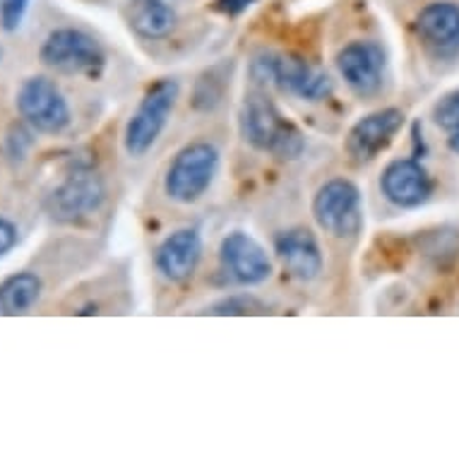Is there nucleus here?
<instances>
[{
    "label": "nucleus",
    "instance_id": "19",
    "mask_svg": "<svg viewBox=\"0 0 459 459\" xmlns=\"http://www.w3.org/2000/svg\"><path fill=\"white\" fill-rule=\"evenodd\" d=\"M30 8V0H0V27L5 31H15L22 24Z\"/></svg>",
    "mask_w": 459,
    "mask_h": 459
},
{
    "label": "nucleus",
    "instance_id": "15",
    "mask_svg": "<svg viewBox=\"0 0 459 459\" xmlns=\"http://www.w3.org/2000/svg\"><path fill=\"white\" fill-rule=\"evenodd\" d=\"M277 255L301 281H313L323 272V253L308 229H291L277 236Z\"/></svg>",
    "mask_w": 459,
    "mask_h": 459
},
{
    "label": "nucleus",
    "instance_id": "7",
    "mask_svg": "<svg viewBox=\"0 0 459 459\" xmlns=\"http://www.w3.org/2000/svg\"><path fill=\"white\" fill-rule=\"evenodd\" d=\"M104 197L106 188L101 176L94 174L91 169H75L46 195L44 207L53 221L75 224L94 214L104 203Z\"/></svg>",
    "mask_w": 459,
    "mask_h": 459
},
{
    "label": "nucleus",
    "instance_id": "1",
    "mask_svg": "<svg viewBox=\"0 0 459 459\" xmlns=\"http://www.w3.org/2000/svg\"><path fill=\"white\" fill-rule=\"evenodd\" d=\"M243 137L253 147L272 152L279 159L301 157L303 135L294 123H289L264 94H250L241 111Z\"/></svg>",
    "mask_w": 459,
    "mask_h": 459
},
{
    "label": "nucleus",
    "instance_id": "9",
    "mask_svg": "<svg viewBox=\"0 0 459 459\" xmlns=\"http://www.w3.org/2000/svg\"><path fill=\"white\" fill-rule=\"evenodd\" d=\"M404 126V113L399 108H383L361 118L349 130L347 154L356 164H368L394 140Z\"/></svg>",
    "mask_w": 459,
    "mask_h": 459
},
{
    "label": "nucleus",
    "instance_id": "6",
    "mask_svg": "<svg viewBox=\"0 0 459 459\" xmlns=\"http://www.w3.org/2000/svg\"><path fill=\"white\" fill-rule=\"evenodd\" d=\"M15 106L22 121L44 135H58L73 121L63 91L48 77H27L17 90Z\"/></svg>",
    "mask_w": 459,
    "mask_h": 459
},
{
    "label": "nucleus",
    "instance_id": "5",
    "mask_svg": "<svg viewBox=\"0 0 459 459\" xmlns=\"http://www.w3.org/2000/svg\"><path fill=\"white\" fill-rule=\"evenodd\" d=\"M253 75L257 82H270L286 94L317 101L330 94V77L310 68L299 56H281V53H260L253 61Z\"/></svg>",
    "mask_w": 459,
    "mask_h": 459
},
{
    "label": "nucleus",
    "instance_id": "24",
    "mask_svg": "<svg viewBox=\"0 0 459 459\" xmlns=\"http://www.w3.org/2000/svg\"><path fill=\"white\" fill-rule=\"evenodd\" d=\"M450 150L459 154V128L455 133H450Z\"/></svg>",
    "mask_w": 459,
    "mask_h": 459
},
{
    "label": "nucleus",
    "instance_id": "18",
    "mask_svg": "<svg viewBox=\"0 0 459 459\" xmlns=\"http://www.w3.org/2000/svg\"><path fill=\"white\" fill-rule=\"evenodd\" d=\"M433 118L447 133H455L459 128V90L437 101V106L433 108Z\"/></svg>",
    "mask_w": 459,
    "mask_h": 459
},
{
    "label": "nucleus",
    "instance_id": "21",
    "mask_svg": "<svg viewBox=\"0 0 459 459\" xmlns=\"http://www.w3.org/2000/svg\"><path fill=\"white\" fill-rule=\"evenodd\" d=\"M8 147H10V157H24V152L31 147V137L30 133L20 126H13L8 135Z\"/></svg>",
    "mask_w": 459,
    "mask_h": 459
},
{
    "label": "nucleus",
    "instance_id": "23",
    "mask_svg": "<svg viewBox=\"0 0 459 459\" xmlns=\"http://www.w3.org/2000/svg\"><path fill=\"white\" fill-rule=\"evenodd\" d=\"M253 3L255 0H217V10L229 17H236L241 15L243 10H248Z\"/></svg>",
    "mask_w": 459,
    "mask_h": 459
},
{
    "label": "nucleus",
    "instance_id": "14",
    "mask_svg": "<svg viewBox=\"0 0 459 459\" xmlns=\"http://www.w3.org/2000/svg\"><path fill=\"white\" fill-rule=\"evenodd\" d=\"M203 257V241L195 229H181L166 238L157 250V267L171 281H186Z\"/></svg>",
    "mask_w": 459,
    "mask_h": 459
},
{
    "label": "nucleus",
    "instance_id": "13",
    "mask_svg": "<svg viewBox=\"0 0 459 459\" xmlns=\"http://www.w3.org/2000/svg\"><path fill=\"white\" fill-rule=\"evenodd\" d=\"M383 193L392 204L397 207H419L429 200L430 181L423 166L411 159H402L385 169Z\"/></svg>",
    "mask_w": 459,
    "mask_h": 459
},
{
    "label": "nucleus",
    "instance_id": "2",
    "mask_svg": "<svg viewBox=\"0 0 459 459\" xmlns=\"http://www.w3.org/2000/svg\"><path fill=\"white\" fill-rule=\"evenodd\" d=\"M176 99H178L176 80H161L144 94L123 133V144L130 157H144L157 144L159 135L164 133L166 123L174 113Z\"/></svg>",
    "mask_w": 459,
    "mask_h": 459
},
{
    "label": "nucleus",
    "instance_id": "3",
    "mask_svg": "<svg viewBox=\"0 0 459 459\" xmlns=\"http://www.w3.org/2000/svg\"><path fill=\"white\" fill-rule=\"evenodd\" d=\"M217 166L219 152L210 143H193L183 147L166 171V195L183 204L195 203L207 193V188L214 181Z\"/></svg>",
    "mask_w": 459,
    "mask_h": 459
},
{
    "label": "nucleus",
    "instance_id": "12",
    "mask_svg": "<svg viewBox=\"0 0 459 459\" xmlns=\"http://www.w3.org/2000/svg\"><path fill=\"white\" fill-rule=\"evenodd\" d=\"M221 264L234 281L243 286L263 284L272 274V263L255 238L243 231H234L221 241Z\"/></svg>",
    "mask_w": 459,
    "mask_h": 459
},
{
    "label": "nucleus",
    "instance_id": "16",
    "mask_svg": "<svg viewBox=\"0 0 459 459\" xmlns=\"http://www.w3.org/2000/svg\"><path fill=\"white\" fill-rule=\"evenodd\" d=\"M44 291V281L34 272H17L0 281V316L15 317L30 313Z\"/></svg>",
    "mask_w": 459,
    "mask_h": 459
},
{
    "label": "nucleus",
    "instance_id": "22",
    "mask_svg": "<svg viewBox=\"0 0 459 459\" xmlns=\"http://www.w3.org/2000/svg\"><path fill=\"white\" fill-rule=\"evenodd\" d=\"M17 246V226L10 219L0 217V257H5Z\"/></svg>",
    "mask_w": 459,
    "mask_h": 459
},
{
    "label": "nucleus",
    "instance_id": "17",
    "mask_svg": "<svg viewBox=\"0 0 459 459\" xmlns=\"http://www.w3.org/2000/svg\"><path fill=\"white\" fill-rule=\"evenodd\" d=\"M133 30L144 39H164L176 27V10L169 0H135L133 10Z\"/></svg>",
    "mask_w": 459,
    "mask_h": 459
},
{
    "label": "nucleus",
    "instance_id": "20",
    "mask_svg": "<svg viewBox=\"0 0 459 459\" xmlns=\"http://www.w3.org/2000/svg\"><path fill=\"white\" fill-rule=\"evenodd\" d=\"M250 308H260V303L255 299H229V301L217 303L212 313L217 316H243V313H250Z\"/></svg>",
    "mask_w": 459,
    "mask_h": 459
},
{
    "label": "nucleus",
    "instance_id": "8",
    "mask_svg": "<svg viewBox=\"0 0 459 459\" xmlns=\"http://www.w3.org/2000/svg\"><path fill=\"white\" fill-rule=\"evenodd\" d=\"M313 217L325 234H356L361 226V193L344 178L327 181L313 200Z\"/></svg>",
    "mask_w": 459,
    "mask_h": 459
},
{
    "label": "nucleus",
    "instance_id": "10",
    "mask_svg": "<svg viewBox=\"0 0 459 459\" xmlns=\"http://www.w3.org/2000/svg\"><path fill=\"white\" fill-rule=\"evenodd\" d=\"M337 68L359 97H370L383 84L385 53L373 41H354L339 51Z\"/></svg>",
    "mask_w": 459,
    "mask_h": 459
},
{
    "label": "nucleus",
    "instance_id": "4",
    "mask_svg": "<svg viewBox=\"0 0 459 459\" xmlns=\"http://www.w3.org/2000/svg\"><path fill=\"white\" fill-rule=\"evenodd\" d=\"M39 58L46 68L63 75H94L104 68V48L87 31L63 27L53 30L41 44Z\"/></svg>",
    "mask_w": 459,
    "mask_h": 459
},
{
    "label": "nucleus",
    "instance_id": "11",
    "mask_svg": "<svg viewBox=\"0 0 459 459\" xmlns=\"http://www.w3.org/2000/svg\"><path fill=\"white\" fill-rule=\"evenodd\" d=\"M416 31L436 58H455L459 53V5L450 0L426 5L416 17Z\"/></svg>",
    "mask_w": 459,
    "mask_h": 459
}]
</instances>
